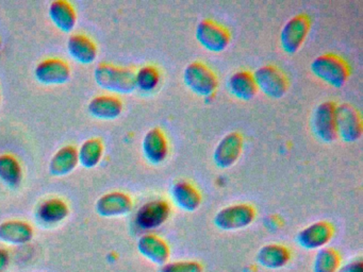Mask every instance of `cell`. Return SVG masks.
Wrapping results in <instances>:
<instances>
[{
	"label": "cell",
	"mask_w": 363,
	"mask_h": 272,
	"mask_svg": "<svg viewBox=\"0 0 363 272\" xmlns=\"http://www.w3.org/2000/svg\"><path fill=\"white\" fill-rule=\"evenodd\" d=\"M243 137L238 132H230L216 144L213 152V162L216 167L228 169L233 167L243 151Z\"/></svg>",
	"instance_id": "30bf717a"
},
{
	"label": "cell",
	"mask_w": 363,
	"mask_h": 272,
	"mask_svg": "<svg viewBox=\"0 0 363 272\" xmlns=\"http://www.w3.org/2000/svg\"><path fill=\"white\" fill-rule=\"evenodd\" d=\"M310 30V19L307 15L298 14L286 21L280 33V44L284 52L294 55L305 42Z\"/></svg>",
	"instance_id": "ba28073f"
},
{
	"label": "cell",
	"mask_w": 363,
	"mask_h": 272,
	"mask_svg": "<svg viewBox=\"0 0 363 272\" xmlns=\"http://www.w3.org/2000/svg\"><path fill=\"white\" fill-rule=\"evenodd\" d=\"M159 272H203V268L196 261H178L164 264Z\"/></svg>",
	"instance_id": "f546056e"
},
{
	"label": "cell",
	"mask_w": 363,
	"mask_h": 272,
	"mask_svg": "<svg viewBox=\"0 0 363 272\" xmlns=\"http://www.w3.org/2000/svg\"><path fill=\"white\" fill-rule=\"evenodd\" d=\"M94 80L101 89L111 93L127 95L137 89L135 70L110 64H99L95 68Z\"/></svg>",
	"instance_id": "6da1fadb"
},
{
	"label": "cell",
	"mask_w": 363,
	"mask_h": 272,
	"mask_svg": "<svg viewBox=\"0 0 363 272\" xmlns=\"http://www.w3.org/2000/svg\"><path fill=\"white\" fill-rule=\"evenodd\" d=\"M144 157L150 164L158 165L169 154V142L159 128H152L144 136L142 142Z\"/></svg>",
	"instance_id": "2e32d148"
},
{
	"label": "cell",
	"mask_w": 363,
	"mask_h": 272,
	"mask_svg": "<svg viewBox=\"0 0 363 272\" xmlns=\"http://www.w3.org/2000/svg\"><path fill=\"white\" fill-rule=\"evenodd\" d=\"M48 14L54 25L61 31L69 33L77 23L75 8L65 0H55L50 4Z\"/></svg>",
	"instance_id": "44dd1931"
},
{
	"label": "cell",
	"mask_w": 363,
	"mask_h": 272,
	"mask_svg": "<svg viewBox=\"0 0 363 272\" xmlns=\"http://www.w3.org/2000/svg\"><path fill=\"white\" fill-rule=\"evenodd\" d=\"M337 136L346 142H354L362 136V120L358 110L350 103L335 106Z\"/></svg>",
	"instance_id": "8992f818"
},
{
	"label": "cell",
	"mask_w": 363,
	"mask_h": 272,
	"mask_svg": "<svg viewBox=\"0 0 363 272\" xmlns=\"http://www.w3.org/2000/svg\"><path fill=\"white\" fill-rule=\"evenodd\" d=\"M138 250L142 256L158 266L167 264L171 254L167 242L154 234H146L140 237L138 240Z\"/></svg>",
	"instance_id": "9a60e30c"
},
{
	"label": "cell",
	"mask_w": 363,
	"mask_h": 272,
	"mask_svg": "<svg viewBox=\"0 0 363 272\" xmlns=\"http://www.w3.org/2000/svg\"><path fill=\"white\" fill-rule=\"evenodd\" d=\"M67 51L76 62L86 65L94 63L99 53L95 42L84 34H74L69 38Z\"/></svg>",
	"instance_id": "ffe728a7"
},
{
	"label": "cell",
	"mask_w": 363,
	"mask_h": 272,
	"mask_svg": "<svg viewBox=\"0 0 363 272\" xmlns=\"http://www.w3.org/2000/svg\"><path fill=\"white\" fill-rule=\"evenodd\" d=\"M133 199L122 191H112L101 196L96 202V212L101 217H122L133 210Z\"/></svg>",
	"instance_id": "5bb4252c"
},
{
	"label": "cell",
	"mask_w": 363,
	"mask_h": 272,
	"mask_svg": "<svg viewBox=\"0 0 363 272\" xmlns=\"http://www.w3.org/2000/svg\"><path fill=\"white\" fill-rule=\"evenodd\" d=\"M22 180V166L18 159L9 153L0 155V181L10 188H16Z\"/></svg>",
	"instance_id": "d4e9b609"
},
{
	"label": "cell",
	"mask_w": 363,
	"mask_h": 272,
	"mask_svg": "<svg viewBox=\"0 0 363 272\" xmlns=\"http://www.w3.org/2000/svg\"><path fill=\"white\" fill-rule=\"evenodd\" d=\"M35 76L44 85L65 84L71 78V68L63 60L46 59L38 64Z\"/></svg>",
	"instance_id": "4fadbf2b"
},
{
	"label": "cell",
	"mask_w": 363,
	"mask_h": 272,
	"mask_svg": "<svg viewBox=\"0 0 363 272\" xmlns=\"http://www.w3.org/2000/svg\"><path fill=\"white\" fill-rule=\"evenodd\" d=\"M1 47H3V42H1V38H0V50H1Z\"/></svg>",
	"instance_id": "1f68e13d"
},
{
	"label": "cell",
	"mask_w": 363,
	"mask_h": 272,
	"mask_svg": "<svg viewBox=\"0 0 363 272\" xmlns=\"http://www.w3.org/2000/svg\"><path fill=\"white\" fill-rule=\"evenodd\" d=\"M252 76H254L257 89H260L267 97L279 99L288 91V79L286 74L276 66H262L258 68Z\"/></svg>",
	"instance_id": "5b68a950"
},
{
	"label": "cell",
	"mask_w": 363,
	"mask_h": 272,
	"mask_svg": "<svg viewBox=\"0 0 363 272\" xmlns=\"http://www.w3.org/2000/svg\"><path fill=\"white\" fill-rule=\"evenodd\" d=\"M256 259L261 267L272 270L280 269L290 261L291 252L284 244H265L257 253Z\"/></svg>",
	"instance_id": "ac0fdd59"
},
{
	"label": "cell",
	"mask_w": 363,
	"mask_h": 272,
	"mask_svg": "<svg viewBox=\"0 0 363 272\" xmlns=\"http://www.w3.org/2000/svg\"><path fill=\"white\" fill-rule=\"evenodd\" d=\"M0 103H1V93H0Z\"/></svg>",
	"instance_id": "d6a6232c"
},
{
	"label": "cell",
	"mask_w": 363,
	"mask_h": 272,
	"mask_svg": "<svg viewBox=\"0 0 363 272\" xmlns=\"http://www.w3.org/2000/svg\"><path fill=\"white\" fill-rule=\"evenodd\" d=\"M69 214V208L65 201L58 198L46 200L40 205L38 216L45 223H58Z\"/></svg>",
	"instance_id": "484cf974"
},
{
	"label": "cell",
	"mask_w": 363,
	"mask_h": 272,
	"mask_svg": "<svg viewBox=\"0 0 363 272\" xmlns=\"http://www.w3.org/2000/svg\"><path fill=\"white\" fill-rule=\"evenodd\" d=\"M78 150L72 144L59 149L50 162V172L52 176H63L71 174L77 167Z\"/></svg>",
	"instance_id": "7402d4cb"
},
{
	"label": "cell",
	"mask_w": 363,
	"mask_h": 272,
	"mask_svg": "<svg viewBox=\"0 0 363 272\" xmlns=\"http://www.w3.org/2000/svg\"><path fill=\"white\" fill-rule=\"evenodd\" d=\"M171 195L176 205L186 212H195L201 206V193L197 191L194 185L186 181L175 183L172 187Z\"/></svg>",
	"instance_id": "e0dca14e"
},
{
	"label": "cell",
	"mask_w": 363,
	"mask_h": 272,
	"mask_svg": "<svg viewBox=\"0 0 363 272\" xmlns=\"http://www.w3.org/2000/svg\"><path fill=\"white\" fill-rule=\"evenodd\" d=\"M310 68L316 78L337 89L344 86L350 78V66L345 60L333 53L318 55L312 61Z\"/></svg>",
	"instance_id": "7a4b0ae2"
},
{
	"label": "cell",
	"mask_w": 363,
	"mask_h": 272,
	"mask_svg": "<svg viewBox=\"0 0 363 272\" xmlns=\"http://www.w3.org/2000/svg\"><path fill=\"white\" fill-rule=\"evenodd\" d=\"M184 81L192 93L203 98L214 95L218 85L216 74L199 61L192 62L184 68Z\"/></svg>",
	"instance_id": "3957f363"
},
{
	"label": "cell",
	"mask_w": 363,
	"mask_h": 272,
	"mask_svg": "<svg viewBox=\"0 0 363 272\" xmlns=\"http://www.w3.org/2000/svg\"><path fill=\"white\" fill-rule=\"evenodd\" d=\"M104 144L99 138H90L80 146L78 150L79 163L86 169H92L103 159Z\"/></svg>",
	"instance_id": "4316f807"
},
{
	"label": "cell",
	"mask_w": 363,
	"mask_h": 272,
	"mask_svg": "<svg viewBox=\"0 0 363 272\" xmlns=\"http://www.w3.org/2000/svg\"><path fill=\"white\" fill-rule=\"evenodd\" d=\"M341 267V257L335 249L324 246L315 254L313 272H337Z\"/></svg>",
	"instance_id": "83f0119b"
},
{
	"label": "cell",
	"mask_w": 363,
	"mask_h": 272,
	"mask_svg": "<svg viewBox=\"0 0 363 272\" xmlns=\"http://www.w3.org/2000/svg\"><path fill=\"white\" fill-rule=\"evenodd\" d=\"M33 238V227L25 221L9 220L0 225L1 242L11 244H25Z\"/></svg>",
	"instance_id": "603a6c76"
},
{
	"label": "cell",
	"mask_w": 363,
	"mask_h": 272,
	"mask_svg": "<svg viewBox=\"0 0 363 272\" xmlns=\"http://www.w3.org/2000/svg\"><path fill=\"white\" fill-rule=\"evenodd\" d=\"M197 42L210 52H223L230 42V34L226 28L210 19H203L195 31Z\"/></svg>",
	"instance_id": "52a82bcc"
},
{
	"label": "cell",
	"mask_w": 363,
	"mask_h": 272,
	"mask_svg": "<svg viewBox=\"0 0 363 272\" xmlns=\"http://www.w3.org/2000/svg\"><path fill=\"white\" fill-rule=\"evenodd\" d=\"M335 230L327 221H316L301 230L296 236L297 242L306 250H320L333 238Z\"/></svg>",
	"instance_id": "8fae6325"
},
{
	"label": "cell",
	"mask_w": 363,
	"mask_h": 272,
	"mask_svg": "<svg viewBox=\"0 0 363 272\" xmlns=\"http://www.w3.org/2000/svg\"><path fill=\"white\" fill-rule=\"evenodd\" d=\"M337 272H363V261L356 259L339 268Z\"/></svg>",
	"instance_id": "4dcf8cb0"
},
{
	"label": "cell",
	"mask_w": 363,
	"mask_h": 272,
	"mask_svg": "<svg viewBox=\"0 0 363 272\" xmlns=\"http://www.w3.org/2000/svg\"><path fill=\"white\" fill-rule=\"evenodd\" d=\"M335 104L333 101H325L318 104L312 116V130L318 140L323 142H335L337 137L335 125Z\"/></svg>",
	"instance_id": "9c48e42d"
},
{
	"label": "cell",
	"mask_w": 363,
	"mask_h": 272,
	"mask_svg": "<svg viewBox=\"0 0 363 272\" xmlns=\"http://www.w3.org/2000/svg\"><path fill=\"white\" fill-rule=\"evenodd\" d=\"M171 210V205L165 200H152L140 208L135 221L141 229H156L167 221Z\"/></svg>",
	"instance_id": "7c38bea8"
},
{
	"label": "cell",
	"mask_w": 363,
	"mask_h": 272,
	"mask_svg": "<svg viewBox=\"0 0 363 272\" xmlns=\"http://www.w3.org/2000/svg\"><path fill=\"white\" fill-rule=\"evenodd\" d=\"M88 110L95 118L101 120H113L123 112V103L116 96H97L91 100Z\"/></svg>",
	"instance_id": "d6986e66"
},
{
	"label": "cell",
	"mask_w": 363,
	"mask_h": 272,
	"mask_svg": "<svg viewBox=\"0 0 363 272\" xmlns=\"http://www.w3.org/2000/svg\"><path fill=\"white\" fill-rule=\"evenodd\" d=\"M160 82V74L155 66H143L135 72L137 89L143 91H152Z\"/></svg>",
	"instance_id": "f1b7e54d"
},
{
	"label": "cell",
	"mask_w": 363,
	"mask_h": 272,
	"mask_svg": "<svg viewBox=\"0 0 363 272\" xmlns=\"http://www.w3.org/2000/svg\"><path fill=\"white\" fill-rule=\"evenodd\" d=\"M228 89L238 99L250 101L258 93L254 76L247 70L235 72L228 80Z\"/></svg>",
	"instance_id": "cb8c5ba5"
},
{
	"label": "cell",
	"mask_w": 363,
	"mask_h": 272,
	"mask_svg": "<svg viewBox=\"0 0 363 272\" xmlns=\"http://www.w3.org/2000/svg\"><path fill=\"white\" fill-rule=\"evenodd\" d=\"M256 218V210L247 203L233 204L216 212L213 222L222 231H239L250 227Z\"/></svg>",
	"instance_id": "277c9868"
}]
</instances>
